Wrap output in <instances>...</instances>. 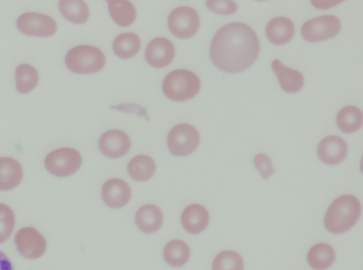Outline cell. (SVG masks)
Listing matches in <instances>:
<instances>
[{"label": "cell", "mask_w": 363, "mask_h": 270, "mask_svg": "<svg viewBox=\"0 0 363 270\" xmlns=\"http://www.w3.org/2000/svg\"><path fill=\"white\" fill-rule=\"evenodd\" d=\"M201 82L191 71L179 69L170 72L162 82V91L169 99L185 101L195 97L200 90Z\"/></svg>", "instance_id": "cell-3"}, {"label": "cell", "mask_w": 363, "mask_h": 270, "mask_svg": "<svg viewBox=\"0 0 363 270\" xmlns=\"http://www.w3.org/2000/svg\"><path fill=\"white\" fill-rule=\"evenodd\" d=\"M341 28L338 18L325 15L306 21L301 27V35L308 42H318L335 37Z\"/></svg>", "instance_id": "cell-7"}, {"label": "cell", "mask_w": 363, "mask_h": 270, "mask_svg": "<svg viewBox=\"0 0 363 270\" xmlns=\"http://www.w3.org/2000/svg\"><path fill=\"white\" fill-rule=\"evenodd\" d=\"M14 242L18 253L29 259L40 257L47 247L44 237L30 227L20 229L15 235Z\"/></svg>", "instance_id": "cell-9"}, {"label": "cell", "mask_w": 363, "mask_h": 270, "mask_svg": "<svg viewBox=\"0 0 363 270\" xmlns=\"http://www.w3.org/2000/svg\"><path fill=\"white\" fill-rule=\"evenodd\" d=\"M82 156L75 149L61 148L50 152L45 159L48 172L58 177H66L74 173L80 168Z\"/></svg>", "instance_id": "cell-5"}, {"label": "cell", "mask_w": 363, "mask_h": 270, "mask_svg": "<svg viewBox=\"0 0 363 270\" xmlns=\"http://www.w3.org/2000/svg\"><path fill=\"white\" fill-rule=\"evenodd\" d=\"M130 144L128 134L118 129L107 131L101 136L99 141L100 151L110 158H119L125 155Z\"/></svg>", "instance_id": "cell-11"}, {"label": "cell", "mask_w": 363, "mask_h": 270, "mask_svg": "<svg viewBox=\"0 0 363 270\" xmlns=\"http://www.w3.org/2000/svg\"><path fill=\"white\" fill-rule=\"evenodd\" d=\"M175 49L173 43L166 38L152 39L147 45L145 57L147 63L155 68H164L174 59Z\"/></svg>", "instance_id": "cell-12"}, {"label": "cell", "mask_w": 363, "mask_h": 270, "mask_svg": "<svg viewBox=\"0 0 363 270\" xmlns=\"http://www.w3.org/2000/svg\"><path fill=\"white\" fill-rule=\"evenodd\" d=\"M254 163L264 179H267L274 173L271 160L265 154H257L254 158Z\"/></svg>", "instance_id": "cell-31"}, {"label": "cell", "mask_w": 363, "mask_h": 270, "mask_svg": "<svg viewBox=\"0 0 363 270\" xmlns=\"http://www.w3.org/2000/svg\"><path fill=\"white\" fill-rule=\"evenodd\" d=\"M156 165L152 158L145 155L133 157L128 164L130 176L139 181L150 179L155 173Z\"/></svg>", "instance_id": "cell-22"}, {"label": "cell", "mask_w": 363, "mask_h": 270, "mask_svg": "<svg viewBox=\"0 0 363 270\" xmlns=\"http://www.w3.org/2000/svg\"><path fill=\"white\" fill-rule=\"evenodd\" d=\"M167 142L172 154L184 156L196 150L199 144V134L191 125L179 124L169 131Z\"/></svg>", "instance_id": "cell-6"}, {"label": "cell", "mask_w": 363, "mask_h": 270, "mask_svg": "<svg viewBox=\"0 0 363 270\" xmlns=\"http://www.w3.org/2000/svg\"><path fill=\"white\" fill-rule=\"evenodd\" d=\"M281 89L289 93L298 92L303 85V77L301 72L289 68L276 59L272 63Z\"/></svg>", "instance_id": "cell-16"}, {"label": "cell", "mask_w": 363, "mask_h": 270, "mask_svg": "<svg viewBox=\"0 0 363 270\" xmlns=\"http://www.w3.org/2000/svg\"><path fill=\"white\" fill-rule=\"evenodd\" d=\"M340 2H342V1H311V4L314 6L320 9H327Z\"/></svg>", "instance_id": "cell-32"}, {"label": "cell", "mask_w": 363, "mask_h": 270, "mask_svg": "<svg viewBox=\"0 0 363 270\" xmlns=\"http://www.w3.org/2000/svg\"><path fill=\"white\" fill-rule=\"evenodd\" d=\"M259 41L253 29L240 22L228 23L215 34L210 57L220 70L235 73L247 70L257 59Z\"/></svg>", "instance_id": "cell-1"}, {"label": "cell", "mask_w": 363, "mask_h": 270, "mask_svg": "<svg viewBox=\"0 0 363 270\" xmlns=\"http://www.w3.org/2000/svg\"><path fill=\"white\" fill-rule=\"evenodd\" d=\"M58 6L62 16L74 23H83L89 18V9L84 1L61 0Z\"/></svg>", "instance_id": "cell-25"}, {"label": "cell", "mask_w": 363, "mask_h": 270, "mask_svg": "<svg viewBox=\"0 0 363 270\" xmlns=\"http://www.w3.org/2000/svg\"><path fill=\"white\" fill-rule=\"evenodd\" d=\"M317 153L321 161L335 165L342 161L347 153L345 141L337 136H329L319 144Z\"/></svg>", "instance_id": "cell-13"}, {"label": "cell", "mask_w": 363, "mask_h": 270, "mask_svg": "<svg viewBox=\"0 0 363 270\" xmlns=\"http://www.w3.org/2000/svg\"><path fill=\"white\" fill-rule=\"evenodd\" d=\"M162 213L154 205L142 206L135 215V223L143 232L152 233L158 230L162 224Z\"/></svg>", "instance_id": "cell-19"}, {"label": "cell", "mask_w": 363, "mask_h": 270, "mask_svg": "<svg viewBox=\"0 0 363 270\" xmlns=\"http://www.w3.org/2000/svg\"><path fill=\"white\" fill-rule=\"evenodd\" d=\"M243 261L240 255L230 250L219 253L212 264V270H243Z\"/></svg>", "instance_id": "cell-28"}, {"label": "cell", "mask_w": 363, "mask_h": 270, "mask_svg": "<svg viewBox=\"0 0 363 270\" xmlns=\"http://www.w3.org/2000/svg\"><path fill=\"white\" fill-rule=\"evenodd\" d=\"M200 25L197 12L188 6H180L174 9L168 18L169 31L176 37L186 39L197 32Z\"/></svg>", "instance_id": "cell-8"}, {"label": "cell", "mask_w": 363, "mask_h": 270, "mask_svg": "<svg viewBox=\"0 0 363 270\" xmlns=\"http://www.w3.org/2000/svg\"><path fill=\"white\" fill-rule=\"evenodd\" d=\"M101 195L108 206L120 208L128 203L131 196V191L126 182L121 179L113 178L104 184Z\"/></svg>", "instance_id": "cell-14"}, {"label": "cell", "mask_w": 363, "mask_h": 270, "mask_svg": "<svg viewBox=\"0 0 363 270\" xmlns=\"http://www.w3.org/2000/svg\"><path fill=\"white\" fill-rule=\"evenodd\" d=\"M206 7L211 11L223 15L233 14L237 11V4L233 1H207Z\"/></svg>", "instance_id": "cell-30"}, {"label": "cell", "mask_w": 363, "mask_h": 270, "mask_svg": "<svg viewBox=\"0 0 363 270\" xmlns=\"http://www.w3.org/2000/svg\"><path fill=\"white\" fill-rule=\"evenodd\" d=\"M103 52L98 48L82 45L68 51L65 56L67 68L78 74H90L99 72L105 65Z\"/></svg>", "instance_id": "cell-4"}, {"label": "cell", "mask_w": 363, "mask_h": 270, "mask_svg": "<svg viewBox=\"0 0 363 270\" xmlns=\"http://www.w3.org/2000/svg\"><path fill=\"white\" fill-rule=\"evenodd\" d=\"M0 270H14V267L8 256L0 251Z\"/></svg>", "instance_id": "cell-33"}, {"label": "cell", "mask_w": 363, "mask_h": 270, "mask_svg": "<svg viewBox=\"0 0 363 270\" xmlns=\"http://www.w3.org/2000/svg\"><path fill=\"white\" fill-rule=\"evenodd\" d=\"M294 34V23L285 17L273 18L266 27V36L268 40L274 44H285L292 38Z\"/></svg>", "instance_id": "cell-18"}, {"label": "cell", "mask_w": 363, "mask_h": 270, "mask_svg": "<svg viewBox=\"0 0 363 270\" xmlns=\"http://www.w3.org/2000/svg\"><path fill=\"white\" fill-rule=\"evenodd\" d=\"M163 254L164 260L168 264L179 267L187 262L190 256V250L184 242L176 239L167 244Z\"/></svg>", "instance_id": "cell-26"}, {"label": "cell", "mask_w": 363, "mask_h": 270, "mask_svg": "<svg viewBox=\"0 0 363 270\" xmlns=\"http://www.w3.org/2000/svg\"><path fill=\"white\" fill-rule=\"evenodd\" d=\"M181 221L185 230L191 234H198L207 227L209 215L203 206L193 204L183 211Z\"/></svg>", "instance_id": "cell-15"}, {"label": "cell", "mask_w": 363, "mask_h": 270, "mask_svg": "<svg viewBox=\"0 0 363 270\" xmlns=\"http://www.w3.org/2000/svg\"><path fill=\"white\" fill-rule=\"evenodd\" d=\"M16 26L23 33L39 37L52 36L57 30L56 22L52 18L38 13H25L21 15Z\"/></svg>", "instance_id": "cell-10"}, {"label": "cell", "mask_w": 363, "mask_h": 270, "mask_svg": "<svg viewBox=\"0 0 363 270\" xmlns=\"http://www.w3.org/2000/svg\"><path fill=\"white\" fill-rule=\"evenodd\" d=\"M37 70L32 65L22 64L16 69V83L18 92L24 94L33 90L38 82Z\"/></svg>", "instance_id": "cell-27"}, {"label": "cell", "mask_w": 363, "mask_h": 270, "mask_svg": "<svg viewBox=\"0 0 363 270\" xmlns=\"http://www.w3.org/2000/svg\"><path fill=\"white\" fill-rule=\"evenodd\" d=\"M140 40L133 33H125L118 35L113 43L115 54L121 58L128 59L135 55L140 48Z\"/></svg>", "instance_id": "cell-23"}, {"label": "cell", "mask_w": 363, "mask_h": 270, "mask_svg": "<svg viewBox=\"0 0 363 270\" xmlns=\"http://www.w3.org/2000/svg\"><path fill=\"white\" fill-rule=\"evenodd\" d=\"M15 225V215L8 205L0 203V243L11 236Z\"/></svg>", "instance_id": "cell-29"}, {"label": "cell", "mask_w": 363, "mask_h": 270, "mask_svg": "<svg viewBox=\"0 0 363 270\" xmlns=\"http://www.w3.org/2000/svg\"><path fill=\"white\" fill-rule=\"evenodd\" d=\"M335 259L333 247L325 243L312 247L307 255L308 264L315 270H325L330 266Z\"/></svg>", "instance_id": "cell-20"}, {"label": "cell", "mask_w": 363, "mask_h": 270, "mask_svg": "<svg viewBox=\"0 0 363 270\" xmlns=\"http://www.w3.org/2000/svg\"><path fill=\"white\" fill-rule=\"evenodd\" d=\"M23 178L21 164L10 157L0 158V190H10L20 184Z\"/></svg>", "instance_id": "cell-17"}, {"label": "cell", "mask_w": 363, "mask_h": 270, "mask_svg": "<svg viewBox=\"0 0 363 270\" xmlns=\"http://www.w3.org/2000/svg\"><path fill=\"white\" fill-rule=\"evenodd\" d=\"M108 10L112 19L121 26L131 25L136 17L134 6L125 0L108 1Z\"/></svg>", "instance_id": "cell-21"}, {"label": "cell", "mask_w": 363, "mask_h": 270, "mask_svg": "<svg viewBox=\"0 0 363 270\" xmlns=\"http://www.w3.org/2000/svg\"><path fill=\"white\" fill-rule=\"evenodd\" d=\"M361 205L357 198L345 195L337 198L329 207L324 219L325 228L340 234L350 230L357 222Z\"/></svg>", "instance_id": "cell-2"}, {"label": "cell", "mask_w": 363, "mask_h": 270, "mask_svg": "<svg viewBox=\"0 0 363 270\" xmlns=\"http://www.w3.org/2000/svg\"><path fill=\"white\" fill-rule=\"evenodd\" d=\"M336 122L342 132L347 134L354 132L362 124V111L355 106L345 107L338 112Z\"/></svg>", "instance_id": "cell-24"}]
</instances>
